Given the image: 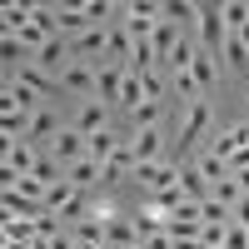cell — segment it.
<instances>
[{
    "mask_svg": "<svg viewBox=\"0 0 249 249\" xmlns=\"http://www.w3.org/2000/svg\"><path fill=\"white\" fill-rule=\"evenodd\" d=\"M190 40H195L199 50H210V55H219V50H224V40H230V25H224V10H219V0L199 5V20H195Z\"/></svg>",
    "mask_w": 249,
    "mask_h": 249,
    "instance_id": "cell-1",
    "label": "cell"
},
{
    "mask_svg": "<svg viewBox=\"0 0 249 249\" xmlns=\"http://www.w3.org/2000/svg\"><path fill=\"white\" fill-rule=\"evenodd\" d=\"M60 95H75L80 105L100 100V65H85V60H70L65 75H60Z\"/></svg>",
    "mask_w": 249,
    "mask_h": 249,
    "instance_id": "cell-2",
    "label": "cell"
},
{
    "mask_svg": "<svg viewBox=\"0 0 249 249\" xmlns=\"http://www.w3.org/2000/svg\"><path fill=\"white\" fill-rule=\"evenodd\" d=\"M75 130L85 135V140H95V135H105V130H115V110L105 105V100H90V105H75Z\"/></svg>",
    "mask_w": 249,
    "mask_h": 249,
    "instance_id": "cell-3",
    "label": "cell"
},
{
    "mask_svg": "<svg viewBox=\"0 0 249 249\" xmlns=\"http://www.w3.org/2000/svg\"><path fill=\"white\" fill-rule=\"evenodd\" d=\"M130 144H135V160L140 164H160V160H170V140H164V124L160 130H130Z\"/></svg>",
    "mask_w": 249,
    "mask_h": 249,
    "instance_id": "cell-4",
    "label": "cell"
},
{
    "mask_svg": "<svg viewBox=\"0 0 249 249\" xmlns=\"http://www.w3.org/2000/svg\"><path fill=\"white\" fill-rule=\"evenodd\" d=\"M45 155H55V160H60V164H65V170H70V164H80V160H90V140L80 135L75 124H65V130L55 135V144H50Z\"/></svg>",
    "mask_w": 249,
    "mask_h": 249,
    "instance_id": "cell-5",
    "label": "cell"
},
{
    "mask_svg": "<svg viewBox=\"0 0 249 249\" xmlns=\"http://www.w3.org/2000/svg\"><path fill=\"white\" fill-rule=\"evenodd\" d=\"M60 130H65V124H60V115H55L50 105H40V110L30 115V135H25V140H30V144H40V150H50Z\"/></svg>",
    "mask_w": 249,
    "mask_h": 249,
    "instance_id": "cell-6",
    "label": "cell"
},
{
    "mask_svg": "<svg viewBox=\"0 0 249 249\" xmlns=\"http://www.w3.org/2000/svg\"><path fill=\"white\" fill-rule=\"evenodd\" d=\"M55 25H60V40H80V35L90 30V20H85V5L55 0Z\"/></svg>",
    "mask_w": 249,
    "mask_h": 249,
    "instance_id": "cell-7",
    "label": "cell"
},
{
    "mask_svg": "<svg viewBox=\"0 0 249 249\" xmlns=\"http://www.w3.org/2000/svg\"><path fill=\"white\" fill-rule=\"evenodd\" d=\"M195 85H199V100H210L214 95V85H219V75H224V65H219V55H210V50H199L195 55Z\"/></svg>",
    "mask_w": 249,
    "mask_h": 249,
    "instance_id": "cell-8",
    "label": "cell"
},
{
    "mask_svg": "<svg viewBox=\"0 0 249 249\" xmlns=\"http://www.w3.org/2000/svg\"><path fill=\"white\" fill-rule=\"evenodd\" d=\"M15 80H20V85H25V90H35L40 100H55V95H60V75H50V70H40L35 60H30L25 70H15Z\"/></svg>",
    "mask_w": 249,
    "mask_h": 249,
    "instance_id": "cell-9",
    "label": "cell"
},
{
    "mask_svg": "<svg viewBox=\"0 0 249 249\" xmlns=\"http://www.w3.org/2000/svg\"><path fill=\"white\" fill-rule=\"evenodd\" d=\"M179 195H184V199H195V204H204V199L214 195V190H210V179L195 170V160H179Z\"/></svg>",
    "mask_w": 249,
    "mask_h": 249,
    "instance_id": "cell-10",
    "label": "cell"
},
{
    "mask_svg": "<svg viewBox=\"0 0 249 249\" xmlns=\"http://www.w3.org/2000/svg\"><path fill=\"white\" fill-rule=\"evenodd\" d=\"M35 65L40 70H50V75H65V65H70V40H50V45H40L35 50Z\"/></svg>",
    "mask_w": 249,
    "mask_h": 249,
    "instance_id": "cell-11",
    "label": "cell"
},
{
    "mask_svg": "<svg viewBox=\"0 0 249 249\" xmlns=\"http://www.w3.org/2000/svg\"><path fill=\"white\" fill-rule=\"evenodd\" d=\"M140 230H135V214H115L110 230H105V249H135Z\"/></svg>",
    "mask_w": 249,
    "mask_h": 249,
    "instance_id": "cell-12",
    "label": "cell"
},
{
    "mask_svg": "<svg viewBox=\"0 0 249 249\" xmlns=\"http://www.w3.org/2000/svg\"><path fill=\"white\" fill-rule=\"evenodd\" d=\"M120 90H124V65L105 60V65H100V100H105L110 110H120Z\"/></svg>",
    "mask_w": 249,
    "mask_h": 249,
    "instance_id": "cell-13",
    "label": "cell"
},
{
    "mask_svg": "<svg viewBox=\"0 0 249 249\" xmlns=\"http://www.w3.org/2000/svg\"><path fill=\"white\" fill-rule=\"evenodd\" d=\"M219 65L230 70V75H244V80H249V45H244L239 35H230V40H224V50H219Z\"/></svg>",
    "mask_w": 249,
    "mask_h": 249,
    "instance_id": "cell-14",
    "label": "cell"
},
{
    "mask_svg": "<svg viewBox=\"0 0 249 249\" xmlns=\"http://www.w3.org/2000/svg\"><path fill=\"white\" fill-rule=\"evenodd\" d=\"M30 15H35V0H10V5L0 10V30H5V35H20V30L30 25Z\"/></svg>",
    "mask_w": 249,
    "mask_h": 249,
    "instance_id": "cell-15",
    "label": "cell"
},
{
    "mask_svg": "<svg viewBox=\"0 0 249 249\" xmlns=\"http://www.w3.org/2000/svg\"><path fill=\"white\" fill-rule=\"evenodd\" d=\"M105 230H110V219H100V214H90V219H80V224H70V234H75V244H95V249H105Z\"/></svg>",
    "mask_w": 249,
    "mask_h": 249,
    "instance_id": "cell-16",
    "label": "cell"
},
{
    "mask_svg": "<svg viewBox=\"0 0 249 249\" xmlns=\"http://www.w3.org/2000/svg\"><path fill=\"white\" fill-rule=\"evenodd\" d=\"M100 175H105V170H100L95 160H80V164L65 170V179L75 184V190H90V195H100Z\"/></svg>",
    "mask_w": 249,
    "mask_h": 249,
    "instance_id": "cell-17",
    "label": "cell"
},
{
    "mask_svg": "<svg viewBox=\"0 0 249 249\" xmlns=\"http://www.w3.org/2000/svg\"><path fill=\"white\" fill-rule=\"evenodd\" d=\"M195 170H199L204 179H210V190H214L219 179H230V164H224L214 150H199V155H195Z\"/></svg>",
    "mask_w": 249,
    "mask_h": 249,
    "instance_id": "cell-18",
    "label": "cell"
},
{
    "mask_svg": "<svg viewBox=\"0 0 249 249\" xmlns=\"http://www.w3.org/2000/svg\"><path fill=\"white\" fill-rule=\"evenodd\" d=\"M5 244H35V219H0Z\"/></svg>",
    "mask_w": 249,
    "mask_h": 249,
    "instance_id": "cell-19",
    "label": "cell"
},
{
    "mask_svg": "<svg viewBox=\"0 0 249 249\" xmlns=\"http://www.w3.org/2000/svg\"><path fill=\"white\" fill-rule=\"evenodd\" d=\"M164 110H170V105H150V100H144V105L130 115V130H160V124H164Z\"/></svg>",
    "mask_w": 249,
    "mask_h": 249,
    "instance_id": "cell-20",
    "label": "cell"
},
{
    "mask_svg": "<svg viewBox=\"0 0 249 249\" xmlns=\"http://www.w3.org/2000/svg\"><path fill=\"white\" fill-rule=\"evenodd\" d=\"M219 10H224V25H230V35H239L249 25V0H219Z\"/></svg>",
    "mask_w": 249,
    "mask_h": 249,
    "instance_id": "cell-21",
    "label": "cell"
},
{
    "mask_svg": "<svg viewBox=\"0 0 249 249\" xmlns=\"http://www.w3.org/2000/svg\"><path fill=\"white\" fill-rule=\"evenodd\" d=\"M199 214H204V224H234V210H230V204H219L214 195L199 204Z\"/></svg>",
    "mask_w": 249,
    "mask_h": 249,
    "instance_id": "cell-22",
    "label": "cell"
},
{
    "mask_svg": "<svg viewBox=\"0 0 249 249\" xmlns=\"http://www.w3.org/2000/svg\"><path fill=\"white\" fill-rule=\"evenodd\" d=\"M60 234H65V219H60V214L45 210V214L35 219V239H60Z\"/></svg>",
    "mask_w": 249,
    "mask_h": 249,
    "instance_id": "cell-23",
    "label": "cell"
},
{
    "mask_svg": "<svg viewBox=\"0 0 249 249\" xmlns=\"http://www.w3.org/2000/svg\"><path fill=\"white\" fill-rule=\"evenodd\" d=\"M214 199H219V204H230V210H234V204L244 199V190H239V179H234V175H230V179H219V184H214Z\"/></svg>",
    "mask_w": 249,
    "mask_h": 249,
    "instance_id": "cell-24",
    "label": "cell"
},
{
    "mask_svg": "<svg viewBox=\"0 0 249 249\" xmlns=\"http://www.w3.org/2000/svg\"><path fill=\"white\" fill-rule=\"evenodd\" d=\"M140 244H144V249H175L170 230H155V234H140Z\"/></svg>",
    "mask_w": 249,
    "mask_h": 249,
    "instance_id": "cell-25",
    "label": "cell"
},
{
    "mask_svg": "<svg viewBox=\"0 0 249 249\" xmlns=\"http://www.w3.org/2000/svg\"><path fill=\"white\" fill-rule=\"evenodd\" d=\"M224 249H249V230L230 224V230H224Z\"/></svg>",
    "mask_w": 249,
    "mask_h": 249,
    "instance_id": "cell-26",
    "label": "cell"
},
{
    "mask_svg": "<svg viewBox=\"0 0 249 249\" xmlns=\"http://www.w3.org/2000/svg\"><path fill=\"white\" fill-rule=\"evenodd\" d=\"M234 224H239V230H249V195L234 204Z\"/></svg>",
    "mask_w": 249,
    "mask_h": 249,
    "instance_id": "cell-27",
    "label": "cell"
},
{
    "mask_svg": "<svg viewBox=\"0 0 249 249\" xmlns=\"http://www.w3.org/2000/svg\"><path fill=\"white\" fill-rule=\"evenodd\" d=\"M244 120H249V95H244Z\"/></svg>",
    "mask_w": 249,
    "mask_h": 249,
    "instance_id": "cell-28",
    "label": "cell"
},
{
    "mask_svg": "<svg viewBox=\"0 0 249 249\" xmlns=\"http://www.w3.org/2000/svg\"><path fill=\"white\" fill-rule=\"evenodd\" d=\"M135 249H144V244H135Z\"/></svg>",
    "mask_w": 249,
    "mask_h": 249,
    "instance_id": "cell-29",
    "label": "cell"
}]
</instances>
